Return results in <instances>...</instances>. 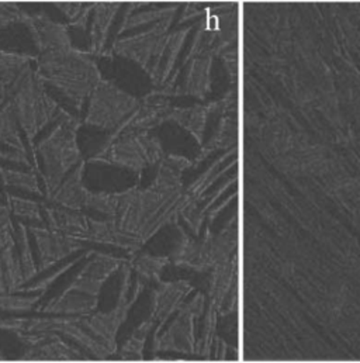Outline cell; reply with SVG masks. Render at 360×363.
Here are the masks:
<instances>
[{
	"label": "cell",
	"mask_w": 360,
	"mask_h": 363,
	"mask_svg": "<svg viewBox=\"0 0 360 363\" xmlns=\"http://www.w3.org/2000/svg\"><path fill=\"white\" fill-rule=\"evenodd\" d=\"M37 74L41 81L50 82L79 103L90 96L101 79L100 71L89 55L74 47L41 52Z\"/></svg>",
	"instance_id": "cell-1"
},
{
	"label": "cell",
	"mask_w": 360,
	"mask_h": 363,
	"mask_svg": "<svg viewBox=\"0 0 360 363\" xmlns=\"http://www.w3.org/2000/svg\"><path fill=\"white\" fill-rule=\"evenodd\" d=\"M141 99L101 78L90 93L86 123L103 128L121 125L137 110Z\"/></svg>",
	"instance_id": "cell-2"
},
{
	"label": "cell",
	"mask_w": 360,
	"mask_h": 363,
	"mask_svg": "<svg viewBox=\"0 0 360 363\" xmlns=\"http://www.w3.org/2000/svg\"><path fill=\"white\" fill-rule=\"evenodd\" d=\"M110 155L114 164L134 171H142L145 167L159 162L164 158V150L158 138L140 134L116 144Z\"/></svg>",
	"instance_id": "cell-3"
},
{
	"label": "cell",
	"mask_w": 360,
	"mask_h": 363,
	"mask_svg": "<svg viewBox=\"0 0 360 363\" xmlns=\"http://www.w3.org/2000/svg\"><path fill=\"white\" fill-rule=\"evenodd\" d=\"M206 298L203 294H197L191 301L183 304L179 308L172 327L162 337L161 348L158 350H174L183 354H193L196 348L194 342V320L198 318L204 310Z\"/></svg>",
	"instance_id": "cell-4"
},
{
	"label": "cell",
	"mask_w": 360,
	"mask_h": 363,
	"mask_svg": "<svg viewBox=\"0 0 360 363\" xmlns=\"http://www.w3.org/2000/svg\"><path fill=\"white\" fill-rule=\"evenodd\" d=\"M21 23L28 28L40 52L72 47L68 27L57 23L44 13L30 14L24 11Z\"/></svg>",
	"instance_id": "cell-5"
},
{
	"label": "cell",
	"mask_w": 360,
	"mask_h": 363,
	"mask_svg": "<svg viewBox=\"0 0 360 363\" xmlns=\"http://www.w3.org/2000/svg\"><path fill=\"white\" fill-rule=\"evenodd\" d=\"M118 9L120 1L94 4L90 20V45L93 54L108 55V40Z\"/></svg>",
	"instance_id": "cell-6"
},
{
	"label": "cell",
	"mask_w": 360,
	"mask_h": 363,
	"mask_svg": "<svg viewBox=\"0 0 360 363\" xmlns=\"http://www.w3.org/2000/svg\"><path fill=\"white\" fill-rule=\"evenodd\" d=\"M191 290L193 287L187 281L161 284V287L155 291L152 321L159 320L161 325H164L167 320L184 304L183 300L189 296Z\"/></svg>",
	"instance_id": "cell-7"
},
{
	"label": "cell",
	"mask_w": 360,
	"mask_h": 363,
	"mask_svg": "<svg viewBox=\"0 0 360 363\" xmlns=\"http://www.w3.org/2000/svg\"><path fill=\"white\" fill-rule=\"evenodd\" d=\"M94 4L90 3H61L57 4L64 16L67 17L69 26L75 28H86L89 23L90 16L93 11Z\"/></svg>",
	"instance_id": "cell-8"
},
{
	"label": "cell",
	"mask_w": 360,
	"mask_h": 363,
	"mask_svg": "<svg viewBox=\"0 0 360 363\" xmlns=\"http://www.w3.org/2000/svg\"><path fill=\"white\" fill-rule=\"evenodd\" d=\"M152 320L147 321L145 324H142L135 334L133 335V338L125 344L124 350H123V357L125 358H131V359H140L142 358V348H144V342L147 340L148 333L152 328Z\"/></svg>",
	"instance_id": "cell-9"
},
{
	"label": "cell",
	"mask_w": 360,
	"mask_h": 363,
	"mask_svg": "<svg viewBox=\"0 0 360 363\" xmlns=\"http://www.w3.org/2000/svg\"><path fill=\"white\" fill-rule=\"evenodd\" d=\"M169 259L162 257H142L137 262V271L141 273L145 279L151 280H159L161 273L164 272V268L168 265Z\"/></svg>",
	"instance_id": "cell-10"
},
{
	"label": "cell",
	"mask_w": 360,
	"mask_h": 363,
	"mask_svg": "<svg viewBox=\"0 0 360 363\" xmlns=\"http://www.w3.org/2000/svg\"><path fill=\"white\" fill-rule=\"evenodd\" d=\"M24 10L13 3H0V28L11 24L21 23Z\"/></svg>",
	"instance_id": "cell-11"
}]
</instances>
